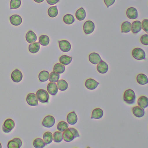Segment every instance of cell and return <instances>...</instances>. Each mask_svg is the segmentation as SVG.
<instances>
[{"label":"cell","mask_w":148,"mask_h":148,"mask_svg":"<svg viewBox=\"0 0 148 148\" xmlns=\"http://www.w3.org/2000/svg\"><path fill=\"white\" fill-rule=\"evenodd\" d=\"M79 136L77 130L73 128H67L63 133V139L67 143L71 142L73 139Z\"/></svg>","instance_id":"obj_1"},{"label":"cell","mask_w":148,"mask_h":148,"mask_svg":"<svg viewBox=\"0 0 148 148\" xmlns=\"http://www.w3.org/2000/svg\"><path fill=\"white\" fill-rule=\"evenodd\" d=\"M136 96L134 91L131 89L126 90L123 94V100L126 103L132 105L135 103Z\"/></svg>","instance_id":"obj_2"},{"label":"cell","mask_w":148,"mask_h":148,"mask_svg":"<svg viewBox=\"0 0 148 148\" xmlns=\"http://www.w3.org/2000/svg\"><path fill=\"white\" fill-rule=\"evenodd\" d=\"M36 95L38 101L40 103H47L49 101V94L45 90L43 89L39 90L36 92Z\"/></svg>","instance_id":"obj_3"},{"label":"cell","mask_w":148,"mask_h":148,"mask_svg":"<svg viewBox=\"0 0 148 148\" xmlns=\"http://www.w3.org/2000/svg\"><path fill=\"white\" fill-rule=\"evenodd\" d=\"M132 56L137 60H143L145 59V53L143 50L140 48H134L132 51Z\"/></svg>","instance_id":"obj_4"},{"label":"cell","mask_w":148,"mask_h":148,"mask_svg":"<svg viewBox=\"0 0 148 148\" xmlns=\"http://www.w3.org/2000/svg\"><path fill=\"white\" fill-rule=\"evenodd\" d=\"M95 27V25L92 21H86L85 22L83 26L84 32L86 34H91L94 32Z\"/></svg>","instance_id":"obj_5"},{"label":"cell","mask_w":148,"mask_h":148,"mask_svg":"<svg viewBox=\"0 0 148 148\" xmlns=\"http://www.w3.org/2000/svg\"><path fill=\"white\" fill-rule=\"evenodd\" d=\"M55 123V118L52 116H47L45 117L42 121V125L46 128H51Z\"/></svg>","instance_id":"obj_6"},{"label":"cell","mask_w":148,"mask_h":148,"mask_svg":"<svg viewBox=\"0 0 148 148\" xmlns=\"http://www.w3.org/2000/svg\"><path fill=\"white\" fill-rule=\"evenodd\" d=\"M26 101L27 104L31 106H37L38 105V101L36 94L34 93H30L27 95Z\"/></svg>","instance_id":"obj_7"},{"label":"cell","mask_w":148,"mask_h":148,"mask_svg":"<svg viewBox=\"0 0 148 148\" xmlns=\"http://www.w3.org/2000/svg\"><path fill=\"white\" fill-rule=\"evenodd\" d=\"M11 78L14 83H19L23 79V74L22 72L18 69H16L11 74Z\"/></svg>","instance_id":"obj_8"},{"label":"cell","mask_w":148,"mask_h":148,"mask_svg":"<svg viewBox=\"0 0 148 148\" xmlns=\"http://www.w3.org/2000/svg\"><path fill=\"white\" fill-rule=\"evenodd\" d=\"M58 42L60 48L62 51L68 52L71 51V45L69 41L66 40H62Z\"/></svg>","instance_id":"obj_9"},{"label":"cell","mask_w":148,"mask_h":148,"mask_svg":"<svg viewBox=\"0 0 148 148\" xmlns=\"http://www.w3.org/2000/svg\"><path fill=\"white\" fill-rule=\"evenodd\" d=\"M22 142L20 138H15L10 140L8 144V148H20L22 146Z\"/></svg>","instance_id":"obj_10"},{"label":"cell","mask_w":148,"mask_h":148,"mask_svg":"<svg viewBox=\"0 0 148 148\" xmlns=\"http://www.w3.org/2000/svg\"><path fill=\"white\" fill-rule=\"evenodd\" d=\"M99 83L94 80L93 79H87L85 83V85L87 89L89 90H94L97 87Z\"/></svg>","instance_id":"obj_11"},{"label":"cell","mask_w":148,"mask_h":148,"mask_svg":"<svg viewBox=\"0 0 148 148\" xmlns=\"http://www.w3.org/2000/svg\"><path fill=\"white\" fill-rule=\"evenodd\" d=\"M89 61L93 64H97L102 61L101 57L97 53H92L89 56Z\"/></svg>","instance_id":"obj_12"},{"label":"cell","mask_w":148,"mask_h":148,"mask_svg":"<svg viewBox=\"0 0 148 148\" xmlns=\"http://www.w3.org/2000/svg\"><path fill=\"white\" fill-rule=\"evenodd\" d=\"M126 15L130 19L134 20L136 19L138 16V13L136 8L131 7L126 11Z\"/></svg>","instance_id":"obj_13"},{"label":"cell","mask_w":148,"mask_h":148,"mask_svg":"<svg viewBox=\"0 0 148 148\" xmlns=\"http://www.w3.org/2000/svg\"><path fill=\"white\" fill-rule=\"evenodd\" d=\"M97 70L98 72L101 74H105L108 72L109 66L108 64L104 61H102L97 64Z\"/></svg>","instance_id":"obj_14"},{"label":"cell","mask_w":148,"mask_h":148,"mask_svg":"<svg viewBox=\"0 0 148 148\" xmlns=\"http://www.w3.org/2000/svg\"><path fill=\"white\" fill-rule=\"evenodd\" d=\"M66 120L68 124L71 125H74L76 124L77 122L78 118L75 112L73 111L69 113L67 115Z\"/></svg>","instance_id":"obj_15"},{"label":"cell","mask_w":148,"mask_h":148,"mask_svg":"<svg viewBox=\"0 0 148 148\" xmlns=\"http://www.w3.org/2000/svg\"><path fill=\"white\" fill-rule=\"evenodd\" d=\"M47 90L49 94L53 96H54L58 93V88L56 83L51 82L49 83L47 85Z\"/></svg>","instance_id":"obj_16"},{"label":"cell","mask_w":148,"mask_h":148,"mask_svg":"<svg viewBox=\"0 0 148 148\" xmlns=\"http://www.w3.org/2000/svg\"><path fill=\"white\" fill-rule=\"evenodd\" d=\"M10 21L13 25L18 26L22 23V19L20 15L14 14L10 17Z\"/></svg>","instance_id":"obj_17"},{"label":"cell","mask_w":148,"mask_h":148,"mask_svg":"<svg viewBox=\"0 0 148 148\" xmlns=\"http://www.w3.org/2000/svg\"><path fill=\"white\" fill-rule=\"evenodd\" d=\"M142 29V23L139 21H134L131 24V31L133 33H138Z\"/></svg>","instance_id":"obj_18"},{"label":"cell","mask_w":148,"mask_h":148,"mask_svg":"<svg viewBox=\"0 0 148 148\" xmlns=\"http://www.w3.org/2000/svg\"><path fill=\"white\" fill-rule=\"evenodd\" d=\"M132 113L133 115L137 118H141L145 115L144 109L139 106H136L132 108Z\"/></svg>","instance_id":"obj_19"},{"label":"cell","mask_w":148,"mask_h":148,"mask_svg":"<svg viewBox=\"0 0 148 148\" xmlns=\"http://www.w3.org/2000/svg\"><path fill=\"white\" fill-rule=\"evenodd\" d=\"M104 112L103 110L100 108H96L92 111L91 119H99L102 118L103 116Z\"/></svg>","instance_id":"obj_20"},{"label":"cell","mask_w":148,"mask_h":148,"mask_svg":"<svg viewBox=\"0 0 148 148\" xmlns=\"http://www.w3.org/2000/svg\"><path fill=\"white\" fill-rule=\"evenodd\" d=\"M26 39L27 41L30 44L34 43L37 41V35L32 31H29L26 35Z\"/></svg>","instance_id":"obj_21"},{"label":"cell","mask_w":148,"mask_h":148,"mask_svg":"<svg viewBox=\"0 0 148 148\" xmlns=\"http://www.w3.org/2000/svg\"><path fill=\"white\" fill-rule=\"evenodd\" d=\"M138 105L139 107L145 109L148 106V99L145 96H142L138 100Z\"/></svg>","instance_id":"obj_22"},{"label":"cell","mask_w":148,"mask_h":148,"mask_svg":"<svg viewBox=\"0 0 148 148\" xmlns=\"http://www.w3.org/2000/svg\"><path fill=\"white\" fill-rule=\"evenodd\" d=\"M75 15H76V18L79 21L84 20L86 17V12L85 10L83 8H81L76 12Z\"/></svg>","instance_id":"obj_23"},{"label":"cell","mask_w":148,"mask_h":148,"mask_svg":"<svg viewBox=\"0 0 148 148\" xmlns=\"http://www.w3.org/2000/svg\"><path fill=\"white\" fill-rule=\"evenodd\" d=\"M29 51L32 53H36L39 51L40 49V44L39 42H34L29 45L28 47Z\"/></svg>","instance_id":"obj_24"},{"label":"cell","mask_w":148,"mask_h":148,"mask_svg":"<svg viewBox=\"0 0 148 148\" xmlns=\"http://www.w3.org/2000/svg\"><path fill=\"white\" fill-rule=\"evenodd\" d=\"M137 82L138 84L144 85L148 83V79L147 76L143 73H140L136 77Z\"/></svg>","instance_id":"obj_25"},{"label":"cell","mask_w":148,"mask_h":148,"mask_svg":"<svg viewBox=\"0 0 148 148\" xmlns=\"http://www.w3.org/2000/svg\"><path fill=\"white\" fill-rule=\"evenodd\" d=\"M43 140L46 145L49 144L52 142L53 140V135L50 132H47L43 135Z\"/></svg>","instance_id":"obj_26"},{"label":"cell","mask_w":148,"mask_h":148,"mask_svg":"<svg viewBox=\"0 0 148 148\" xmlns=\"http://www.w3.org/2000/svg\"><path fill=\"white\" fill-rule=\"evenodd\" d=\"M57 83L58 88L61 91L66 90L68 88V84L65 80H64V79L59 80Z\"/></svg>","instance_id":"obj_27"},{"label":"cell","mask_w":148,"mask_h":148,"mask_svg":"<svg viewBox=\"0 0 148 148\" xmlns=\"http://www.w3.org/2000/svg\"><path fill=\"white\" fill-rule=\"evenodd\" d=\"M131 31V24L128 21L124 22L121 25V32L128 33Z\"/></svg>","instance_id":"obj_28"},{"label":"cell","mask_w":148,"mask_h":148,"mask_svg":"<svg viewBox=\"0 0 148 148\" xmlns=\"http://www.w3.org/2000/svg\"><path fill=\"white\" fill-rule=\"evenodd\" d=\"M59 61L60 63L64 65H68L71 63L72 61V58L67 55H63L60 58Z\"/></svg>","instance_id":"obj_29"},{"label":"cell","mask_w":148,"mask_h":148,"mask_svg":"<svg viewBox=\"0 0 148 148\" xmlns=\"http://www.w3.org/2000/svg\"><path fill=\"white\" fill-rule=\"evenodd\" d=\"M49 73L47 71H42L39 74V79L40 82H46L49 79Z\"/></svg>","instance_id":"obj_30"},{"label":"cell","mask_w":148,"mask_h":148,"mask_svg":"<svg viewBox=\"0 0 148 148\" xmlns=\"http://www.w3.org/2000/svg\"><path fill=\"white\" fill-rule=\"evenodd\" d=\"M3 125L7 129L12 131L15 127V123L11 119H8L4 122Z\"/></svg>","instance_id":"obj_31"},{"label":"cell","mask_w":148,"mask_h":148,"mask_svg":"<svg viewBox=\"0 0 148 148\" xmlns=\"http://www.w3.org/2000/svg\"><path fill=\"white\" fill-rule=\"evenodd\" d=\"M65 71V66L61 63H57L53 67V71L59 74H61Z\"/></svg>","instance_id":"obj_32"},{"label":"cell","mask_w":148,"mask_h":148,"mask_svg":"<svg viewBox=\"0 0 148 148\" xmlns=\"http://www.w3.org/2000/svg\"><path fill=\"white\" fill-rule=\"evenodd\" d=\"M45 143L42 138H37L33 142V145L36 148H43L46 146Z\"/></svg>","instance_id":"obj_33"},{"label":"cell","mask_w":148,"mask_h":148,"mask_svg":"<svg viewBox=\"0 0 148 148\" xmlns=\"http://www.w3.org/2000/svg\"><path fill=\"white\" fill-rule=\"evenodd\" d=\"M58 11L57 6L50 7L48 10V14L49 17L53 18L58 16Z\"/></svg>","instance_id":"obj_34"},{"label":"cell","mask_w":148,"mask_h":148,"mask_svg":"<svg viewBox=\"0 0 148 148\" xmlns=\"http://www.w3.org/2000/svg\"><path fill=\"white\" fill-rule=\"evenodd\" d=\"M39 43L43 46H47L50 43V39L48 36L45 35H42L39 38Z\"/></svg>","instance_id":"obj_35"},{"label":"cell","mask_w":148,"mask_h":148,"mask_svg":"<svg viewBox=\"0 0 148 148\" xmlns=\"http://www.w3.org/2000/svg\"><path fill=\"white\" fill-rule=\"evenodd\" d=\"M64 22L66 25H72L75 21V18L73 15L71 14H67L65 15L63 18Z\"/></svg>","instance_id":"obj_36"},{"label":"cell","mask_w":148,"mask_h":148,"mask_svg":"<svg viewBox=\"0 0 148 148\" xmlns=\"http://www.w3.org/2000/svg\"><path fill=\"white\" fill-rule=\"evenodd\" d=\"M63 139V133L60 131L55 132L53 134V140L55 143H60Z\"/></svg>","instance_id":"obj_37"},{"label":"cell","mask_w":148,"mask_h":148,"mask_svg":"<svg viewBox=\"0 0 148 148\" xmlns=\"http://www.w3.org/2000/svg\"><path fill=\"white\" fill-rule=\"evenodd\" d=\"M69 127V125L64 121L60 122L57 125V129L60 132H64Z\"/></svg>","instance_id":"obj_38"},{"label":"cell","mask_w":148,"mask_h":148,"mask_svg":"<svg viewBox=\"0 0 148 148\" xmlns=\"http://www.w3.org/2000/svg\"><path fill=\"white\" fill-rule=\"evenodd\" d=\"M60 77V76L59 73L54 71L52 72L49 75V81L52 83H57L59 80Z\"/></svg>","instance_id":"obj_39"},{"label":"cell","mask_w":148,"mask_h":148,"mask_svg":"<svg viewBox=\"0 0 148 148\" xmlns=\"http://www.w3.org/2000/svg\"><path fill=\"white\" fill-rule=\"evenodd\" d=\"M21 0H11L10 2V9H16L19 8L21 5Z\"/></svg>","instance_id":"obj_40"},{"label":"cell","mask_w":148,"mask_h":148,"mask_svg":"<svg viewBox=\"0 0 148 148\" xmlns=\"http://www.w3.org/2000/svg\"><path fill=\"white\" fill-rule=\"evenodd\" d=\"M140 41L143 45L145 46L148 45V35L144 34L141 37Z\"/></svg>","instance_id":"obj_41"},{"label":"cell","mask_w":148,"mask_h":148,"mask_svg":"<svg viewBox=\"0 0 148 148\" xmlns=\"http://www.w3.org/2000/svg\"><path fill=\"white\" fill-rule=\"evenodd\" d=\"M142 29L145 32L148 33V20H144L142 22Z\"/></svg>","instance_id":"obj_42"},{"label":"cell","mask_w":148,"mask_h":148,"mask_svg":"<svg viewBox=\"0 0 148 148\" xmlns=\"http://www.w3.org/2000/svg\"><path fill=\"white\" fill-rule=\"evenodd\" d=\"M104 2L106 5L107 8L113 5L115 2V0H104Z\"/></svg>","instance_id":"obj_43"},{"label":"cell","mask_w":148,"mask_h":148,"mask_svg":"<svg viewBox=\"0 0 148 148\" xmlns=\"http://www.w3.org/2000/svg\"><path fill=\"white\" fill-rule=\"evenodd\" d=\"M59 0H47V2L50 5H54L59 2Z\"/></svg>","instance_id":"obj_44"},{"label":"cell","mask_w":148,"mask_h":148,"mask_svg":"<svg viewBox=\"0 0 148 148\" xmlns=\"http://www.w3.org/2000/svg\"><path fill=\"white\" fill-rule=\"evenodd\" d=\"M2 130H3V131L4 132H5V133H9V132H11V130L7 129V128H5L3 125H2Z\"/></svg>","instance_id":"obj_45"},{"label":"cell","mask_w":148,"mask_h":148,"mask_svg":"<svg viewBox=\"0 0 148 148\" xmlns=\"http://www.w3.org/2000/svg\"><path fill=\"white\" fill-rule=\"evenodd\" d=\"M35 2H37V3H41V2H43V1H44V0H34Z\"/></svg>","instance_id":"obj_46"},{"label":"cell","mask_w":148,"mask_h":148,"mask_svg":"<svg viewBox=\"0 0 148 148\" xmlns=\"http://www.w3.org/2000/svg\"><path fill=\"white\" fill-rule=\"evenodd\" d=\"M2 148V145H1V143H0V148Z\"/></svg>","instance_id":"obj_47"}]
</instances>
